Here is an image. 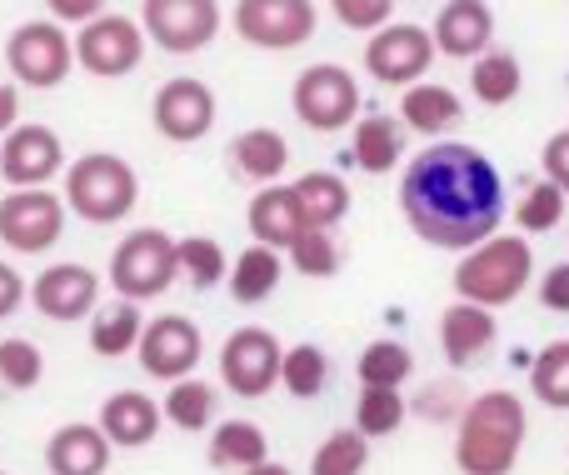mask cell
<instances>
[{
  "mask_svg": "<svg viewBox=\"0 0 569 475\" xmlns=\"http://www.w3.org/2000/svg\"><path fill=\"white\" fill-rule=\"evenodd\" d=\"M405 226L435 250H475L505 220V180L480 146L435 140L400 176Z\"/></svg>",
  "mask_w": 569,
  "mask_h": 475,
  "instance_id": "obj_1",
  "label": "cell"
},
{
  "mask_svg": "<svg viewBox=\"0 0 569 475\" xmlns=\"http://www.w3.org/2000/svg\"><path fill=\"white\" fill-rule=\"evenodd\" d=\"M530 416L515 390H485L455 420V471L460 475H515Z\"/></svg>",
  "mask_w": 569,
  "mask_h": 475,
  "instance_id": "obj_2",
  "label": "cell"
},
{
  "mask_svg": "<svg viewBox=\"0 0 569 475\" xmlns=\"http://www.w3.org/2000/svg\"><path fill=\"white\" fill-rule=\"evenodd\" d=\"M535 280V250L525 236H500L480 240L475 250H465L460 266H455V300H470V306L500 310L530 290Z\"/></svg>",
  "mask_w": 569,
  "mask_h": 475,
  "instance_id": "obj_3",
  "label": "cell"
},
{
  "mask_svg": "<svg viewBox=\"0 0 569 475\" xmlns=\"http://www.w3.org/2000/svg\"><path fill=\"white\" fill-rule=\"evenodd\" d=\"M60 196H66V210H76V216L90 220V226H120L140 200V176L126 156L90 150V156H80L66 166Z\"/></svg>",
  "mask_w": 569,
  "mask_h": 475,
  "instance_id": "obj_4",
  "label": "cell"
},
{
  "mask_svg": "<svg viewBox=\"0 0 569 475\" xmlns=\"http://www.w3.org/2000/svg\"><path fill=\"white\" fill-rule=\"evenodd\" d=\"M180 276V260H176V236H166L160 226H140L130 230L126 240L116 246V256H110V290H116L120 300H136V306H146V300H160L170 286H176Z\"/></svg>",
  "mask_w": 569,
  "mask_h": 475,
  "instance_id": "obj_5",
  "label": "cell"
},
{
  "mask_svg": "<svg viewBox=\"0 0 569 475\" xmlns=\"http://www.w3.org/2000/svg\"><path fill=\"white\" fill-rule=\"evenodd\" d=\"M6 66L20 86L36 90H56L60 80L76 70V36H66L60 20H26L10 30L6 40Z\"/></svg>",
  "mask_w": 569,
  "mask_h": 475,
  "instance_id": "obj_6",
  "label": "cell"
},
{
  "mask_svg": "<svg viewBox=\"0 0 569 475\" xmlns=\"http://www.w3.org/2000/svg\"><path fill=\"white\" fill-rule=\"evenodd\" d=\"M290 106H295V120H300V126L320 130V136H335V130H345L355 116H360V80H355L345 66H335V60L305 66L300 76H295Z\"/></svg>",
  "mask_w": 569,
  "mask_h": 475,
  "instance_id": "obj_7",
  "label": "cell"
},
{
  "mask_svg": "<svg viewBox=\"0 0 569 475\" xmlns=\"http://www.w3.org/2000/svg\"><path fill=\"white\" fill-rule=\"evenodd\" d=\"M60 236H66V196H56L50 186L10 190L0 200V246H10L16 256H46Z\"/></svg>",
  "mask_w": 569,
  "mask_h": 475,
  "instance_id": "obj_8",
  "label": "cell"
},
{
  "mask_svg": "<svg viewBox=\"0 0 569 475\" xmlns=\"http://www.w3.org/2000/svg\"><path fill=\"white\" fill-rule=\"evenodd\" d=\"M280 360L284 346L266 326H240L220 346V386L240 400H260L280 386Z\"/></svg>",
  "mask_w": 569,
  "mask_h": 475,
  "instance_id": "obj_9",
  "label": "cell"
},
{
  "mask_svg": "<svg viewBox=\"0 0 569 475\" xmlns=\"http://www.w3.org/2000/svg\"><path fill=\"white\" fill-rule=\"evenodd\" d=\"M230 26L256 50H295L315 36L320 10H315V0H236Z\"/></svg>",
  "mask_w": 569,
  "mask_h": 475,
  "instance_id": "obj_10",
  "label": "cell"
},
{
  "mask_svg": "<svg viewBox=\"0 0 569 475\" xmlns=\"http://www.w3.org/2000/svg\"><path fill=\"white\" fill-rule=\"evenodd\" d=\"M146 60V30L130 16H96L76 30V66L96 80H120Z\"/></svg>",
  "mask_w": 569,
  "mask_h": 475,
  "instance_id": "obj_11",
  "label": "cell"
},
{
  "mask_svg": "<svg viewBox=\"0 0 569 475\" xmlns=\"http://www.w3.org/2000/svg\"><path fill=\"white\" fill-rule=\"evenodd\" d=\"M140 30L166 56H196L220 36L216 0H140Z\"/></svg>",
  "mask_w": 569,
  "mask_h": 475,
  "instance_id": "obj_12",
  "label": "cell"
},
{
  "mask_svg": "<svg viewBox=\"0 0 569 475\" xmlns=\"http://www.w3.org/2000/svg\"><path fill=\"white\" fill-rule=\"evenodd\" d=\"M440 56L435 50V36L425 26H410V20H390L380 26L370 40H365V70H370L380 86H415V80L430 70V60Z\"/></svg>",
  "mask_w": 569,
  "mask_h": 475,
  "instance_id": "obj_13",
  "label": "cell"
},
{
  "mask_svg": "<svg viewBox=\"0 0 569 475\" xmlns=\"http://www.w3.org/2000/svg\"><path fill=\"white\" fill-rule=\"evenodd\" d=\"M200 356H206V336L190 316H156L146 320L140 330V346H136V360L150 380H186L196 376Z\"/></svg>",
  "mask_w": 569,
  "mask_h": 475,
  "instance_id": "obj_14",
  "label": "cell"
},
{
  "mask_svg": "<svg viewBox=\"0 0 569 475\" xmlns=\"http://www.w3.org/2000/svg\"><path fill=\"white\" fill-rule=\"evenodd\" d=\"M30 306L46 320H56V326L86 320L100 306V276L90 266H80V260H56V266H46L30 280Z\"/></svg>",
  "mask_w": 569,
  "mask_h": 475,
  "instance_id": "obj_15",
  "label": "cell"
},
{
  "mask_svg": "<svg viewBox=\"0 0 569 475\" xmlns=\"http://www.w3.org/2000/svg\"><path fill=\"white\" fill-rule=\"evenodd\" d=\"M150 120H156V130L166 140L196 146V140H206L210 126H216V90L190 76L166 80V86L156 90V100H150Z\"/></svg>",
  "mask_w": 569,
  "mask_h": 475,
  "instance_id": "obj_16",
  "label": "cell"
},
{
  "mask_svg": "<svg viewBox=\"0 0 569 475\" xmlns=\"http://www.w3.org/2000/svg\"><path fill=\"white\" fill-rule=\"evenodd\" d=\"M66 170V146L50 126H16L0 140V176L10 180V190L50 186Z\"/></svg>",
  "mask_w": 569,
  "mask_h": 475,
  "instance_id": "obj_17",
  "label": "cell"
},
{
  "mask_svg": "<svg viewBox=\"0 0 569 475\" xmlns=\"http://www.w3.org/2000/svg\"><path fill=\"white\" fill-rule=\"evenodd\" d=\"M435 50L450 60H475L495 46V10L485 0H445L435 16Z\"/></svg>",
  "mask_w": 569,
  "mask_h": 475,
  "instance_id": "obj_18",
  "label": "cell"
},
{
  "mask_svg": "<svg viewBox=\"0 0 569 475\" xmlns=\"http://www.w3.org/2000/svg\"><path fill=\"white\" fill-rule=\"evenodd\" d=\"M495 340H500V320H495V310L470 306V300L445 306V316H440V350H445V360H450L455 370L480 366V360L495 350Z\"/></svg>",
  "mask_w": 569,
  "mask_h": 475,
  "instance_id": "obj_19",
  "label": "cell"
},
{
  "mask_svg": "<svg viewBox=\"0 0 569 475\" xmlns=\"http://www.w3.org/2000/svg\"><path fill=\"white\" fill-rule=\"evenodd\" d=\"M110 441L96 420H70L46 441V471L50 475H106L110 471Z\"/></svg>",
  "mask_w": 569,
  "mask_h": 475,
  "instance_id": "obj_20",
  "label": "cell"
},
{
  "mask_svg": "<svg viewBox=\"0 0 569 475\" xmlns=\"http://www.w3.org/2000/svg\"><path fill=\"white\" fill-rule=\"evenodd\" d=\"M100 431H106L110 446H126V451H140L160 436L166 416H160V400L146 396V390H116V396L100 406Z\"/></svg>",
  "mask_w": 569,
  "mask_h": 475,
  "instance_id": "obj_21",
  "label": "cell"
},
{
  "mask_svg": "<svg viewBox=\"0 0 569 475\" xmlns=\"http://www.w3.org/2000/svg\"><path fill=\"white\" fill-rule=\"evenodd\" d=\"M290 166V140L270 126H250L230 140V170L250 186H276Z\"/></svg>",
  "mask_w": 569,
  "mask_h": 475,
  "instance_id": "obj_22",
  "label": "cell"
},
{
  "mask_svg": "<svg viewBox=\"0 0 569 475\" xmlns=\"http://www.w3.org/2000/svg\"><path fill=\"white\" fill-rule=\"evenodd\" d=\"M246 226L260 246H276V250H290V240L305 230V216H300V200H295V186H260L256 200L246 210Z\"/></svg>",
  "mask_w": 569,
  "mask_h": 475,
  "instance_id": "obj_23",
  "label": "cell"
},
{
  "mask_svg": "<svg viewBox=\"0 0 569 475\" xmlns=\"http://www.w3.org/2000/svg\"><path fill=\"white\" fill-rule=\"evenodd\" d=\"M465 120V100L440 80H415L400 96V126L420 130V136H445L450 126Z\"/></svg>",
  "mask_w": 569,
  "mask_h": 475,
  "instance_id": "obj_24",
  "label": "cell"
},
{
  "mask_svg": "<svg viewBox=\"0 0 569 475\" xmlns=\"http://www.w3.org/2000/svg\"><path fill=\"white\" fill-rule=\"evenodd\" d=\"M345 160H355L365 176H390V170L405 160V126H400V116H395V120L390 116L355 120L350 156H345Z\"/></svg>",
  "mask_w": 569,
  "mask_h": 475,
  "instance_id": "obj_25",
  "label": "cell"
},
{
  "mask_svg": "<svg viewBox=\"0 0 569 475\" xmlns=\"http://www.w3.org/2000/svg\"><path fill=\"white\" fill-rule=\"evenodd\" d=\"M280 276H284V256L276 246H260L256 240V246H246L236 260H230V276H226L230 300H240V306H260V300L276 296Z\"/></svg>",
  "mask_w": 569,
  "mask_h": 475,
  "instance_id": "obj_26",
  "label": "cell"
},
{
  "mask_svg": "<svg viewBox=\"0 0 569 475\" xmlns=\"http://www.w3.org/2000/svg\"><path fill=\"white\" fill-rule=\"evenodd\" d=\"M295 200H300L305 226H315V230H335L350 216V186L335 170H305L295 180Z\"/></svg>",
  "mask_w": 569,
  "mask_h": 475,
  "instance_id": "obj_27",
  "label": "cell"
},
{
  "mask_svg": "<svg viewBox=\"0 0 569 475\" xmlns=\"http://www.w3.org/2000/svg\"><path fill=\"white\" fill-rule=\"evenodd\" d=\"M140 330H146V316H140L136 300H110V306H96V320H90V350L100 360H120L140 346Z\"/></svg>",
  "mask_w": 569,
  "mask_h": 475,
  "instance_id": "obj_28",
  "label": "cell"
},
{
  "mask_svg": "<svg viewBox=\"0 0 569 475\" xmlns=\"http://www.w3.org/2000/svg\"><path fill=\"white\" fill-rule=\"evenodd\" d=\"M260 461H270V441L256 420H220L210 431V466L240 475V471L260 466Z\"/></svg>",
  "mask_w": 569,
  "mask_h": 475,
  "instance_id": "obj_29",
  "label": "cell"
},
{
  "mask_svg": "<svg viewBox=\"0 0 569 475\" xmlns=\"http://www.w3.org/2000/svg\"><path fill=\"white\" fill-rule=\"evenodd\" d=\"M520 86H525L520 56H510V50H500V46H490L485 56H475L470 96L480 100V106H510V100L520 96Z\"/></svg>",
  "mask_w": 569,
  "mask_h": 475,
  "instance_id": "obj_30",
  "label": "cell"
},
{
  "mask_svg": "<svg viewBox=\"0 0 569 475\" xmlns=\"http://www.w3.org/2000/svg\"><path fill=\"white\" fill-rule=\"evenodd\" d=\"M160 416L170 420L176 431H210L216 426V386L210 380H196V376H186V380H170V390H166V400H160Z\"/></svg>",
  "mask_w": 569,
  "mask_h": 475,
  "instance_id": "obj_31",
  "label": "cell"
},
{
  "mask_svg": "<svg viewBox=\"0 0 569 475\" xmlns=\"http://www.w3.org/2000/svg\"><path fill=\"white\" fill-rule=\"evenodd\" d=\"M355 376L360 386H380V390H400L405 380L415 376V356L400 346V340H370L355 360Z\"/></svg>",
  "mask_w": 569,
  "mask_h": 475,
  "instance_id": "obj_32",
  "label": "cell"
},
{
  "mask_svg": "<svg viewBox=\"0 0 569 475\" xmlns=\"http://www.w3.org/2000/svg\"><path fill=\"white\" fill-rule=\"evenodd\" d=\"M410 416V400L400 390H380V386H360V400H355V431L365 441H385L405 426Z\"/></svg>",
  "mask_w": 569,
  "mask_h": 475,
  "instance_id": "obj_33",
  "label": "cell"
},
{
  "mask_svg": "<svg viewBox=\"0 0 569 475\" xmlns=\"http://www.w3.org/2000/svg\"><path fill=\"white\" fill-rule=\"evenodd\" d=\"M365 466H370V441L355 426L330 431L310 456V475H365Z\"/></svg>",
  "mask_w": 569,
  "mask_h": 475,
  "instance_id": "obj_34",
  "label": "cell"
},
{
  "mask_svg": "<svg viewBox=\"0 0 569 475\" xmlns=\"http://www.w3.org/2000/svg\"><path fill=\"white\" fill-rule=\"evenodd\" d=\"M280 386L290 390L295 400H315L325 386H330V356H325L320 346H290L280 360Z\"/></svg>",
  "mask_w": 569,
  "mask_h": 475,
  "instance_id": "obj_35",
  "label": "cell"
},
{
  "mask_svg": "<svg viewBox=\"0 0 569 475\" xmlns=\"http://www.w3.org/2000/svg\"><path fill=\"white\" fill-rule=\"evenodd\" d=\"M176 260H180V276H186L196 290L226 286V276H230L226 250H220V240H210V236H186V240H176Z\"/></svg>",
  "mask_w": 569,
  "mask_h": 475,
  "instance_id": "obj_36",
  "label": "cell"
},
{
  "mask_svg": "<svg viewBox=\"0 0 569 475\" xmlns=\"http://www.w3.org/2000/svg\"><path fill=\"white\" fill-rule=\"evenodd\" d=\"M530 390L540 406L569 410V340H550L530 366Z\"/></svg>",
  "mask_w": 569,
  "mask_h": 475,
  "instance_id": "obj_37",
  "label": "cell"
},
{
  "mask_svg": "<svg viewBox=\"0 0 569 475\" xmlns=\"http://www.w3.org/2000/svg\"><path fill=\"white\" fill-rule=\"evenodd\" d=\"M565 206H569V196L555 180H535L520 196V206H515V226H520V236H550L565 220Z\"/></svg>",
  "mask_w": 569,
  "mask_h": 475,
  "instance_id": "obj_38",
  "label": "cell"
},
{
  "mask_svg": "<svg viewBox=\"0 0 569 475\" xmlns=\"http://www.w3.org/2000/svg\"><path fill=\"white\" fill-rule=\"evenodd\" d=\"M284 256H290V266L300 270L305 280H330L335 270H340V260H345L330 230H315V226H305L300 236L290 240V250H284Z\"/></svg>",
  "mask_w": 569,
  "mask_h": 475,
  "instance_id": "obj_39",
  "label": "cell"
},
{
  "mask_svg": "<svg viewBox=\"0 0 569 475\" xmlns=\"http://www.w3.org/2000/svg\"><path fill=\"white\" fill-rule=\"evenodd\" d=\"M46 380V356L36 340L26 336H6L0 340V386L6 390H36Z\"/></svg>",
  "mask_w": 569,
  "mask_h": 475,
  "instance_id": "obj_40",
  "label": "cell"
},
{
  "mask_svg": "<svg viewBox=\"0 0 569 475\" xmlns=\"http://www.w3.org/2000/svg\"><path fill=\"white\" fill-rule=\"evenodd\" d=\"M465 406H470V396H465L455 380H430V386L410 400V410L420 420H430V426H455V420L465 416Z\"/></svg>",
  "mask_w": 569,
  "mask_h": 475,
  "instance_id": "obj_41",
  "label": "cell"
},
{
  "mask_svg": "<svg viewBox=\"0 0 569 475\" xmlns=\"http://www.w3.org/2000/svg\"><path fill=\"white\" fill-rule=\"evenodd\" d=\"M330 10L345 30H365V36H375L380 26H390L395 0H330Z\"/></svg>",
  "mask_w": 569,
  "mask_h": 475,
  "instance_id": "obj_42",
  "label": "cell"
},
{
  "mask_svg": "<svg viewBox=\"0 0 569 475\" xmlns=\"http://www.w3.org/2000/svg\"><path fill=\"white\" fill-rule=\"evenodd\" d=\"M540 166H545V180H555V186L569 196V130H555V136L545 140Z\"/></svg>",
  "mask_w": 569,
  "mask_h": 475,
  "instance_id": "obj_43",
  "label": "cell"
},
{
  "mask_svg": "<svg viewBox=\"0 0 569 475\" xmlns=\"http://www.w3.org/2000/svg\"><path fill=\"white\" fill-rule=\"evenodd\" d=\"M540 306L555 310V316H569V260L550 266L540 276Z\"/></svg>",
  "mask_w": 569,
  "mask_h": 475,
  "instance_id": "obj_44",
  "label": "cell"
},
{
  "mask_svg": "<svg viewBox=\"0 0 569 475\" xmlns=\"http://www.w3.org/2000/svg\"><path fill=\"white\" fill-rule=\"evenodd\" d=\"M50 20H60V26H86V20L106 16V0H46Z\"/></svg>",
  "mask_w": 569,
  "mask_h": 475,
  "instance_id": "obj_45",
  "label": "cell"
},
{
  "mask_svg": "<svg viewBox=\"0 0 569 475\" xmlns=\"http://www.w3.org/2000/svg\"><path fill=\"white\" fill-rule=\"evenodd\" d=\"M20 300H30V286H26V276H20L10 260H0V320L6 316H16L20 310Z\"/></svg>",
  "mask_w": 569,
  "mask_h": 475,
  "instance_id": "obj_46",
  "label": "cell"
},
{
  "mask_svg": "<svg viewBox=\"0 0 569 475\" xmlns=\"http://www.w3.org/2000/svg\"><path fill=\"white\" fill-rule=\"evenodd\" d=\"M20 126V90L10 80H0V140Z\"/></svg>",
  "mask_w": 569,
  "mask_h": 475,
  "instance_id": "obj_47",
  "label": "cell"
},
{
  "mask_svg": "<svg viewBox=\"0 0 569 475\" xmlns=\"http://www.w3.org/2000/svg\"><path fill=\"white\" fill-rule=\"evenodd\" d=\"M240 475H290V466H280V461H260V466H250Z\"/></svg>",
  "mask_w": 569,
  "mask_h": 475,
  "instance_id": "obj_48",
  "label": "cell"
},
{
  "mask_svg": "<svg viewBox=\"0 0 569 475\" xmlns=\"http://www.w3.org/2000/svg\"><path fill=\"white\" fill-rule=\"evenodd\" d=\"M0 475H6V471H0Z\"/></svg>",
  "mask_w": 569,
  "mask_h": 475,
  "instance_id": "obj_49",
  "label": "cell"
}]
</instances>
